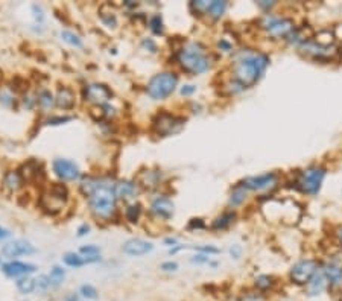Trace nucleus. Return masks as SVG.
Listing matches in <instances>:
<instances>
[{
	"instance_id": "11",
	"label": "nucleus",
	"mask_w": 342,
	"mask_h": 301,
	"mask_svg": "<svg viewBox=\"0 0 342 301\" xmlns=\"http://www.w3.org/2000/svg\"><path fill=\"white\" fill-rule=\"evenodd\" d=\"M52 169L55 175L63 181H75L81 175L78 164L69 158H55L52 161Z\"/></svg>"
},
{
	"instance_id": "7",
	"label": "nucleus",
	"mask_w": 342,
	"mask_h": 301,
	"mask_svg": "<svg viewBox=\"0 0 342 301\" xmlns=\"http://www.w3.org/2000/svg\"><path fill=\"white\" fill-rule=\"evenodd\" d=\"M262 27L268 32L272 40H280V38H286L293 32V23L289 19H281L275 17L272 14H266L262 19Z\"/></svg>"
},
{
	"instance_id": "13",
	"label": "nucleus",
	"mask_w": 342,
	"mask_h": 301,
	"mask_svg": "<svg viewBox=\"0 0 342 301\" xmlns=\"http://www.w3.org/2000/svg\"><path fill=\"white\" fill-rule=\"evenodd\" d=\"M241 186L246 190H268L277 186V175L268 172L257 176H248L241 183Z\"/></svg>"
},
{
	"instance_id": "38",
	"label": "nucleus",
	"mask_w": 342,
	"mask_h": 301,
	"mask_svg": "<svg viewBox=\"0 0 342 301\" xmlns=\"http://www.w3.org/2000/svg\"><path fill=\"white\" fill-rule=\"evenodd\" d=\"M35 284H37V292H41V294L48 292V291L52 288L50 278H49V276H46V274L38 276V277L35 278Z\"/></svg>"
},
{
	"instance_id": "18",
	"label": "nucleus",
	"mask_w": 342,
	"mask_h": 301,
	"mask_svg": "<svg viewBox=\"0 0 342 301\" xmlns=\"http://www.w3.org/2000/svg\"><path fill=\"white\" fill-rule=\"evenodd\" d=\"M154 250V245L151 242H147L145 239H129L122 245V251L132 257H140L147 252H151Z\"/></svg>"
},
{
	"instance_id": "57",
	"label": "nucleus",
	"mask_w": 342,
	"mask_h": 301,
	"mask_svg": "<svg viewBox=\"0 0 342 301\" xmlns=\"http://www.w3.org/2000/svg\"><path fill=\"white\" fill-rule=\"evenodd\" d=\"M8 237H11V231L6 230V228H3V227H0V240L8 239Z\"/></svg>"
},
{
	"instance_id": "8",
	"label": "nucleus",
	"mask_w": 342,
	"mask_h": 301,
	"mask_svg": "<svg viewBox=\"0 0 342 301\" xmlns=\"http://www.w3.org/2000/svg\"><path fill=\"white\" fill-rule=\"evenodd\" d=\"M111 98H113V92L105 84L92 82L82 88V99L88 103L96 105V107L108 103Z\"/></svg>"
},
{
	"instance_id": "54",
	"label": "nucleus",
	"mask_w": 342,
	"mask_h": 301,
	"mask_svg": "<svg viewBox=\"0 0 342 301\" xmlns=\"http://www.w3.org/2000/svg\"><path fill=\"white\" fill-rule=\"evenodd\" d=\"M241 301H263V298L259 294H251V295H245Z\"/></svg>"
},
{
	"instance_id": "41",
	"label": "nucleus",
	"mask_w": 342,
	"mask_h": 301,
	"mask_svg": "<svg viewBox=\"0 0 342 301\" xmlns=\"http://www.w3.org/2000/svg\"><path fill=\"white\" fill-rule=\"evenodd\" d=\"M209 5L210 2H205V0H198V2H192L190 3V9L195 12V14H207V11H209Z\"/></svg>"
},
{
	"instance_id": "25",
	"label": "nucleus",
	"mask_w": 342,
	"mask_h": 301,
	"mask_svg": "<svg viewBox=\"0 0 342 301\" xmlns=\"http://www.w3.org/2000/svg\"><path fill=\"white\" fill-rule=\"evenodd\" d=\"M37 105L43 110V111H49L53 108L55 105V96L52 95L50 90L48 88H43L38 92L37 95Z\"/></svg>"
},
{
	"instance_id": "60",
	"label": "nucleus",
	"mask_w": 342,
	"mask_h": 301,
	"mask_svg": "<svg viewBox=\"0 0 342 301\" xmlns=\"http://www.w3.org/2000/svg\"><path fill=\"white\" fill-rule=\"evenodd\" d=\"M125 6H128V8H137V6H139V3H137V2L134 3V2H131V0H126V2H125Z\"/></svg>"
},
{
	"instance_id": "34",
	"label": "nucleus",
	"mask_w": 342,
	"mask_h": 301,
	"mask_svg": "<svg viewBox=\"0 0 342 301\" xmlns=\"http://www.w3.org/2000/svg\"><path fill=\"white\" fill-rule=\"evenodd\" d=\"M49 278L52 283V288H58L59 284H63V281L66 278V269H63L61 266H53L50 269Z\"/></svg>"
},
{
	"instance_id": "4",
	"label": "nucleus",
	"mask_w": 342,
	"mask_h": 301,
	"mask_svg": "<svg viewBox=\"0 0 342 301\" xmlns=\"http://www.w3.org/2000/svg\"><path fill=\"white\" fill-rule=\"evenodd\" d=\"M178 85V75L173 72H161L149 79L146 85V95L152 100L168 99Z\"/></svg>"
},
{
	"instance_id": "9",
	"label": "nucleus",
	"mask_w": 342,
	"mask_h": 301,
	"mask_svg": "<svg viewBox=\"0 0 342 301\" xmlns=\"http://www.w3.org/2000/svg\"><path fill=\"white\" fill-rule=\"evenodd\" d=\"M318 273V262L315 260H300L291 269V280L298 286H306L314 276Z\"/></svg>"
},
{
	"instance_id": "19",
	"label": "nucleus",
	"mask_w": 342,
	"mask_h": 301,
	"mask_svg": "<svg viewBox=\"0 0 342 301\" xmlns=\"http://www.w3.org/2000/svg\"><path fill=\"white\" fill-rule=\"evenodd\" d=\"M139 195V184L129 179H122L116 184V197L123 202H131L137 198Z\"/></svg>"
},
{
	"instance_id": "3",
	"label": "nucleus",
	"mask_w": 342,
	"mask_h": 301,
	"mask_svg": "<svg viewBox=\"0 0 342 301\" xmlns=\"http://www.w3.org/2000/svg\"><path fill=\"white\" fill-rule=\"evenodd\" d=\"M176 63L190 75H201L212 66L209 52L198 41H189L176 50Z\"/></svg>"
},
{
	"instance_id": "5",
	"label": "nucleus",
	"mask_w": 342,
	"mask_h": 301,
	"mask_svg": "<svg viewBox=\"0 0 342 301\" xmlns=\"http://www.w3.org/2000/svg\"><path fill=\"white\" fill-rule=\"evenodd\" d=\"M69 200V190L66 184L61 183H53L46 192L41 195L40 205L46 210L48 213L55 215L58 212H61V208L66 205Z\"/></svg>"
},
{
	"instance_id": "42",
	"label": "nucleus",
	"mask_w": 342,
	"mask_h": 301,
	"mask_svg": "<svg viewBox=\"0 0 342 301\" xmlns=\"http://www.w3.org/2000/svg\"><path fill=\"white\" fill-rule=\"evenodd\" d=\"M79 254L84 257H90V255H100V247L98 245H82L79 248Z\"/></svg>"
},
{
	"instance_id": "62",
	"label": "nucleus",
	"mask_w": 342,
	"mask_h": 301,
	"mask_svg": "<svg viewBox=\"0 0 342 301\" xmlns=\"http://www.w3.org/2000/svg\"><path fill=\"white\" fill-rule=\"evenodd\" d=\"M280 301H291V300H280Z\"/></svg>"
},
{
	"instance_id": "33",
	"label": "nucleus",
	"mask_w": 342,
	"mask_h": 301,
	"mask_svg": "<svg viewBox=\"0 0 342 301\" xmlns=\"http://www.w3.org/2000/svg\"><path fill=\"white\" fill-rule=\"evenodd\" d=\"M147 25H149V29L154 35H163V32H165V23H163V19H161L160 14H154V16H151Z\"/></svg>"
},
{
	"instance_id": "29",
	"label": "nucleus",
	"mask_w": 342,
	"mask_h": 301,
	"mask_svg": "<svg viewBox=\"0 0 342 301\" xmlns=\"http://www.w3.org/2000/svg\"><path fill=\"white\" fill-rule=\"evenodd\" d=\"M274 277L271 276H268V274H262V276H257L254 278V286H256V289L260 291V292H266V291H269L274 288Z\"/></svg>"
},
{
	"instance_id": "31",
	"label": "nucleus",
	"mask_w": 342,
	"mask_h": 301,
	"mask_svg": "<svg viewBox=\"0 0 342 301\" xmlns=\"http://www.w3.org/2000/svg\"><path fill=\"white\" fill-rule=\"evenodd\" d=\"M246 200V189L242 187L241 184H237L233 192H231V197H230V205L231 207H239L244 204V201Z\"/></svg>"
},
{
	"instance_id": "28",
	"label": "nucleus",
	"mask_w": 342,
	"mask_h": 301,
	"mask_svg": "<svg viewBox=\"0 0 342 301\" xmlns=\"http://www.w3.org/2000/svg\"><path fill=\"white\" fill-rule=\"evenodd\" d=\"M234 221H236V213L234 212H227V213H224L222 216H219V218H216L213 221L212 228L213 230H225V228L230 227Z\"/></svg>"
},
{
	"instance_id": "21",
	"label": "nucleus",
	"mask_w": 342,
	"mask_h": 301,
	"mask_svg": "<svg viewBox=\"0 0 342 301\" xmlns=\"http://www.w3.org/2000/svg\"><path fill=\"white\" fill-rule=\"evenodd\" d=\"M327 286H329V283H327L324 273L322 271H318V273L314 276V278L306 284V292L309 297H318L327 289Z\"/></svg>"
},
{
	"instance_id": "47",
	"label": "nucleus",
	"mask_w": 342,
	"mask_h": 301,
	"mask_svg": "<svg viewBox=\"0 0 342 301\" xmlns=\"http://www.w3.org/2000/svg\"><path fill=\"white\" fill-rule=\"evenodd\" d=\"M160 269L163 271V273H175V271L178 269V263L176 262H165V263H161Z\"/></svg>"
},
{
	"instance_id": "15",
	"label": "nucleus",
	"mask_w": 342,
	"mask_h": 301,
	"mask_svg": "<svg viewBox=\"0 0 342 301\" xmlns=\"http://www.w3.org/2000/svg\"><path fill=\"white\" fill-rule=\"evenodd\" d=\"M149 212L152 216H155L157 219L161 221H169L173 216L175 212V204L172 200L166 198V197H158L152 201Z\"/></svg>"
},
{
	"instance_id": "10",
	"label": "nucleus",
	"mask_w": 342,
	"mask_h": 301,
	"mask_svg": "<svg viewBox=\"0 0 342 301\" xmlns=\"http://www.w3.org/2000/svg\"><path fill=\"white\" fill-rule=\"evenodd\" d=\"M324 176H325V171L322 168L314 166V168L306 169L301 175V179H300L301 190L309 193V195H317L321 189Z\"/></svg>"
},
{
	"instance_id": "56",
	"label": "nucleus",
	"mask_w": 342,
	"mask_h": 301,
	"mask_svg": "<svg viewBox=\"0 0 342 301\" xmlns=\"http://www.w3.org/2000/svg\"><path fill=\"white\" fill-rule=\"evenodd\" d=\"M64 301H82V297L79 294H69Z\"/></svg>"
},
{
	"instance_id": "24",
	"label": "nucleus",
	"mask_w": 342,
	"mask_h": 301,
	"mask_svg": "<svg viewBox=\"0 0 342 301\" xmlns=\"http://www.w3.org/2000/svg\"><path fill=\"white\" fill-rule=\"evenodd\" d=\"M20 174H22L24 181L32 183V181H38L40 175L43 174V169L40 166V163H37L34 160H29V161H26L23 166H22Z\"/></svg>"
},
{
	"instance_id": "55",
	"label": "nucleus",
	"mask_w": 342,
	"mask_h": 301,
	"mask_svg": "<svg viewBox=\"0 0 342 301\" xmlns=\"http://www.w3.org/2000/svg\"><path fill=\"white\" fill-rule=\"evenodd\" d=\"M257 5L262 8V9H269L275 5V2H268V0H262V2H257Z\"/></svg>"
},
{
	"instance_id": "45",
	"label": "nucleus",
	"mask_w": 342,
	"mask_h": 301,
	"mask_svg": "<svg viewBox=\"0 0 342 301\" xmlns=\"http://www.w3.org/2000/svg\"><path fill=\"white\" fill-rule=\"evenodd\" d=\"M32 14H34V20L38 25H41L44 22V11H43V8L40 5H37V3L32 5Z\"/></svg>"
},
{
	"instance_id": "48",
	"label": "nucleus",
	"mask_w": 342,
	"mask_h": 301,
	"mask_svg": "<svg viewBox=\"0 0 342 301\" xmlns=\"http://www.w3.org/2000/svg\"><path fill=\"white\" fill-rule=\"evenodd\" d=\"M204 227H205V224H204L202 219H192L189 222V228L190 230H202Z\"/></svg>"
},
{
	"instance_id": "49",
	"label": "nucleus",
	"mask_w": 342,
	"mask_h": 301,
	"mask_svg": "<svg viewBox=\"0 0 342 301\" xmlns=\"http://www.w3.org/2000/svg\"><path fill=\"white\" fill-rule=\"evenodd\" d=\"M34 105H37V99H34L32 96H29V95H24V98H23V107L27 108V110H31V108H34Z\"/></svg>"
},
{
	"instance_id": "35",
	"label": "nucleus",
	"mask_w": 342,
	"mask_h": 301,
	"mask_svg": "<svg viewBox=\"0 0 342 301\" xmlns=\"http://www.w3.org/2000/svg\"><path fill=\"white\" fill-rule=\"evenodd\" d=\"M61 38H63V41H66L67 44H70V46H73V48H82L84 46L82 38L72 31H61Z\"/></svg>"
},
{
	"instance_id": "23",
	"label": "nucleus",
	"mask_w": 342,
	"mask_h": 301,
	"mask_svg": "<svg viewBox=\"0 0 342 301\" xmlns=\"http://www.w3.org/2000/svg\"><path fill=\"white\" fill-rule=\"evenodd\" d=\"M322 273L327 278V283L333 288H338V286H342V266L338 263H327L322 268Z\"/></svg>"
},
{
	"instance_id": "20",
	"label": "nucleus",
	"mask_w": 342,
	"mask_h": 301,
	"mask_svg": "<svg viewBox=\"0 0 342 301\" xmlns=\"http://www.w3.org/2000/svg\"><path fill=\"white\" fill-rule=\"evenodd\" d=\"M76 103L75 92L70 87H59L56 96H55V105L61 110H72Z\"/></svg>"
},
{
	"instance_id": "43",
	"label": "nucleus",
	"mask_w": 342,
	"mask_h": 301,
	"mask_svg": "<svg viewBox=\"0 0 342 301\" xmlns=\"http://www.w3.org/2000/svg\"><path fill=\"white\" fill-rule=\"evenodd\" d=\"M73 117L72 116H52L46 120V125L50 126H58V125H64L67 122H70Z\"/></svg>"
},
{
	"instance_id": "17",
	"label": "nucleus",
	"mask_w": 342,
	"mask_h": 301,
	"mask_svg": "<svg viewBox=\"0 0 342 301\" xmlns=\"http://www.w3.org/2000/svg\"><path fill=\"white\" fill-rule=\"evenodd\" d=\"M163 172L161 171H157V169H146V171H142L136 179V183L139 184V187H143V189H147V190H152V189H157L161 186L163 183Z\"/></svg>"
},
{
	"instance_id": "63",
	"label": "nucleus",
	"mask_w": 342,
	"mask_h": 301,
	"mask_svg": "<svg viewBox=\"0 0 342 301\" xmlns=\"http://www.w3.org/2000/svg\"><path fill=\"white\" fill-rule=\"evenodd\" d=\"M339 301H342V295H341V300H339Z\"/></svg>"
},
{
	"instance_id": "58",
	"label": "nucleus",
	"mask_w": 342,
	"mask_h": 301,
	"mask_svg": "<svg viewBox=\"0 0 342 301\" xmlns=\"http://www.w3.org/2000/svg\"><path fill=\"white\" fill-rule=\"evenodd\" d=\"M335 37L338 40H342V23H339L336 27H335Z\"/></svg>"
},
{
	"instance_id": "32",
	"label": "nucleus",
	"mask_w": 342,
	"mask_h": 301,
	"mask_svg": "<svg viewBox=\"0 0 342 301\" xmlns=\"http://www.w3.org/2000/svg\"><path fill=\"white\" fill-rule=\"evenodd\" d=\"M140 215H142V205H140L139 202H132V204H129V205L125 208V218H126V221L131 222V224L139 222Z\"/></svg>"
},
{
	"instance_id": "61",
	"label": "nucleus",
	"mask_w": 342,
	"mask_h": 301,
	"mask_svg": "<svg viewBox=\"0 0 342 301\" xmlns=\"http://www.w3.org/2000/svg\"><path fill=\"white\" fill-rule=\"evenodd\" d=\"M336 236H338V239H339V244L342 245V227H339V228L336 230Z\"/></svg>"
},
{
	"instance_id": "40",
	"label": "nucleus",
	"mask_w": 342,
	"mask_h": 301,
	"mask_svg": "<svg viewBox=\"0 0 342 301\" xmlns=\"http://www.w3.org/2000/svg\"><path fill=\"white\" fill-rule=\"evenodd\" d=\"M190 262L192 263H195V265H212L213 268H216L218 266V263L216 262H212V259L209 257V255L207 254H196V255H193V257L190 259Z\"/></svg>"
},
{
	"instance_id": "1",
	"label": "nucleus",
	"mask_w": 342,
	"mask_h": 301,
	"mask_svg": "<svg viewBox=\"0 0 342 301\" xmlns=\"http://www.w3.org/2000/svg\"><path fill=\"white\" fill-rule=\"evenodd\" d=\"M79 189L84 197L88 198V207H90L95 218L100 221H111L117 213V197H116V184L110 178H84Z\"/></svg>"
},
{
	"instance_id": "14",
	"label": "nucleus",
	"mask_w": 342,
	"mask_h": 301,
	"mask_svg": "<svg viewBox=\"0 0 342 301\" xmlns=\"http://www.w3.org/2000/svg\"><path fill=\"white\" fill-rule=\"evenodd\" d=\"M37 271V266L32 263H24V262H19V260H11L8 263H5L2 266V273L8 277V278H22V277H27L34 274Z\"/></svg>"
},
{
	"instance_id": "51",
	"label": "nucleus",
	"mask_w": 342,
	"mask_h": 301,
	"mask_svg": "<svg viewBox=\"0 0 342 301\" xmlns=\"http://www.w3.org/2000/svg\"><path fill=\"white\" fill-rule=\"evenodd\" d=\"M218 46H219L220 50H224V52H231V49H233V44H231L230 41H227L225 38H222V40L218 43Z\"/></svg>"
},
{
	"instance_id": "6",
	"label": "nucleus",
	"mask_w": 342,
	"mask_h": 301,
	"mask_svg": "<svg viewBox=\"0 0 342 301\" xmlns=\"http://www.w3.org/2000/svg\"><path fill=\"white\" fill-rule=\"evenodd\" d=\"M186 125V119L175 116L172 113L163 111L158 113L152 120V129L160 137H169V135L178 134Z\"/></svg>"
},
{
	"instance_id": "46",
	"label": "nucleus",
	"mask_w": 342,
	"mask_h": 301,
	"mask_svg": "<svg viewBox=\"0 0 342 301\" xmlns=\"http://www.w3.org/2000/svg\"><path fill=\"white\" fill-rule=\"evenodd\" d=\"M142 46H143L145 49L149 50L151 53H155V52H157V43H155L152 38H145V40L142 41Z\"/></svg>"
},
{
	"instance_id": "22",
	"label": "nucleus",
	"mask_w": 342,
	"mask_h": 301,
	"mask_svg": "<svg viewBox=\"0 0 342 301\" xmlns=\"http://www.w3.org/2000/svg\"><path fill=\"white\" fill-rule=\"evenodd\" d=\"M24 184V179L20 174V171H8L3 176V187L9 193L19 192Z\"/></svg>"
},
{
	"instance_id": "44",
	"label": "nucleus",
	"mask_w": 342,
	"mask_h": 301,
	"mask_svg": "<svg viewBox=\"0 0 342 301\" xmlns=\"http://www.w3.org/2000/svg\"><path fill=\"white\" fill-rule=\"evenodd\" d=\"M184 247V250L186 248H193V250H196V251H199V252H202V254H218L219 252V250L216 248V247H212V245H202V247H186V245H183Z\"/></svg>"
},
{
	"instance_id": "12",
	"label": "nucleus",
	"mask_w": 342,
	"mask_h": 301,
	"mask_svg": "<svg viewBox=\"0 0 342 301\" xmlns=\"http://www.w3.org/2000/svg\"><path fill=\"white\" fill-rule=\"evenodd\" d=\"M0 252H2V255L6 259H16V257H20V255L35 254L37 250L31 242H27V240L17 239V240H12V242L5 244L2 247V250H0Z\"/></svg>"
},
{
	"instance_id": "37",
	"label": "nucleus",
	"mask_w": 342,
	"mask_h": 301,
	"mask_svg": "<svg viewBox=\"0 0 342 301\" xmlns=\"http://www.w3.org/2000/svg\"><path fill=\"white\" fill-rule=\"evenodd\" d=\"M16 103H17V98L12 92H9V90L0 92V105H3V107H6V108H12Z\"/></svg>"
},
{
	"instance_id": "53",
	"label": "nucleus",
	"mask_w": 342,
	"mask_h": 301,
	"mask_svg": "<svg viewBox=\"0 0 342 301\" xmlns=\"http://www.w3.org/2000/svg\"><path fill=\"white\" fill-rule=\"evenodd\" d=\"M88 231H90V225H87V224H82L78 227L76 233H78V237H84L88 234Z\"/></svg>"
},
{
	"instance_id": "36",
	"label": "nucleus",
	"mask_w": 342,
	"mask_h": 301,
	"mask_svg": "<svg viewBox=\"0 0 342 301\" xmlns=\"http://www.w3.org/2000/svg\"><path fill=\"white\" fill-rule=\"evenodd\" d=\"M79 295L84 300H90V301H95L99 298V292L93 284H82L79 288Z\"/></svg>"
},
{
	"instance_id": "27",
	"label": "nucleus",
	"mask_w": 342,
	"mask_h": 301,
	"mask_svg": "<svg viewBox=\"0 0 342 301\" xmlns=\"http://www.w3.org/2000/svg\"><path fill=\"white\" fill-rule=\"evenodd\" d=\"M225 9H227V2H224V0H215V2H210L207 16L213 20H219L225 14Z\"/></svg>"
},
{
	"instance_id": "26",
	"label": "nucleus",
	"mask_w": 342,
	"mask_h": 301,
	"mask_svg": "<svg viewBox=\"0 0 342 301\" xmlns=\"http://www.w3.org/2000/svg\"><path fill=\"white\" fill-rule=\"evenodd\" d=\"M17 291L23 295H29L37 291V284H35V278H32L31 276L27 277H22L16 281Z\"/></svg>"
},
{
	"instance_id": "30",
	"label": "nucleus",
	"mask_w": 342,
	"mask_h": 301,
	"mask_svg": "<svg viewBox=\"0 0 342 301\" xmlns=\"http://www.w3.org/2000/svg\"><path fill=\"white\" fill-rule=\"evenodd\" d=\"M63 262L70 268H82L87 265L85 257L81 255L79 252H66L64 257H63Z\"/></svg>"
},
{
	"instance_id": "2",
	"label": "nucleus",
	"mask_w": 342,
	"mask_h": 301,
	"mask_svg": "<svg viewBox=\"0 0 342 301\" xmlns=\"http://www.w3.org/2000/svg\"><path fill=\"white\" fill-rule=\"evenodd\" d=\"M269 64V58L254 50H241L233 59V79L248 88L257 84Z\"/></svg>"
},
{
	"instance_id": "59",
	"label": "nucleus",
	"mask_w": 342,
	"mask_h": 301,
	"mask_svg": "<svg viewBox=\"0 0 342 301\" xmlns=\"http://www.w3.org/2000/svg\"><path fill=\"white\" fill-rule=\"evenodd\" d=\"M165 245H168V247H176V239L175 237H168V239H165Z\"/></svg>"
},
{
	"instance_id": "50",
	"label": "nucleus",
	"mask_w": 342,
	"mask_h": 301,
	"mask_svg": "<svg viewBox=\"0 0 342 301\" xmlns=\"http://www.w3.org/2000/svg\"><path fill=\"white\" fill-rule=\"evenodd\" d=\"M195 92H196V87H195V85H190V84L183 85L181 90H180V93H181L183 96H192Z\"/></svg>"
},
{
	"instance_id": "52",
	"label": "nucleus",
	"mask_w": 342,
	"mask_h": 301,
	"mask_svg": "<svg viewBox=\"0 0 342 301\" xmlns=\"http://www.w3.org/2000/svg\"><path fill=\"white\" fill-rule=\"evenodd\" d=\"M230 254H231V257L233 259H241V255H242V248H241V245H233L231 248H230Z\"/></svg>"
},
{
	"instance_id": "16",
	"label": "nucleus",
	"mask_w": 342,
	"mask_h": 301,
	"mask_svg": "<svg viewBox=\"0 0 342 301\" xmlns=\"http://www.w3.org/2000/svg\"><path fill=\"white\" fill-rule=\"evenodd\" d=\"M300 50L306 55L314 56L315 59H324V58H330L335 55V46H321L317 41H310L306 40L300 43Z\"/></svg>"
},
{
	"instance_id": "39",
	"label": "nucleus",
	"mask_w": 342,
	"mask_h": 301,
	"mask_svg": "<svg viewBox=\"0 0 342 301\" xmlns=\"http://www.w3.org/2000/svg\"><path fill=\"white\" fill-rule=\"evenodd\" d=\"M100 20H102V23L105 25L107 27H111V29H114L116 26H117V17H116V14L114 12H103V11H100Z\"/></svg>"
}]
</instances>
